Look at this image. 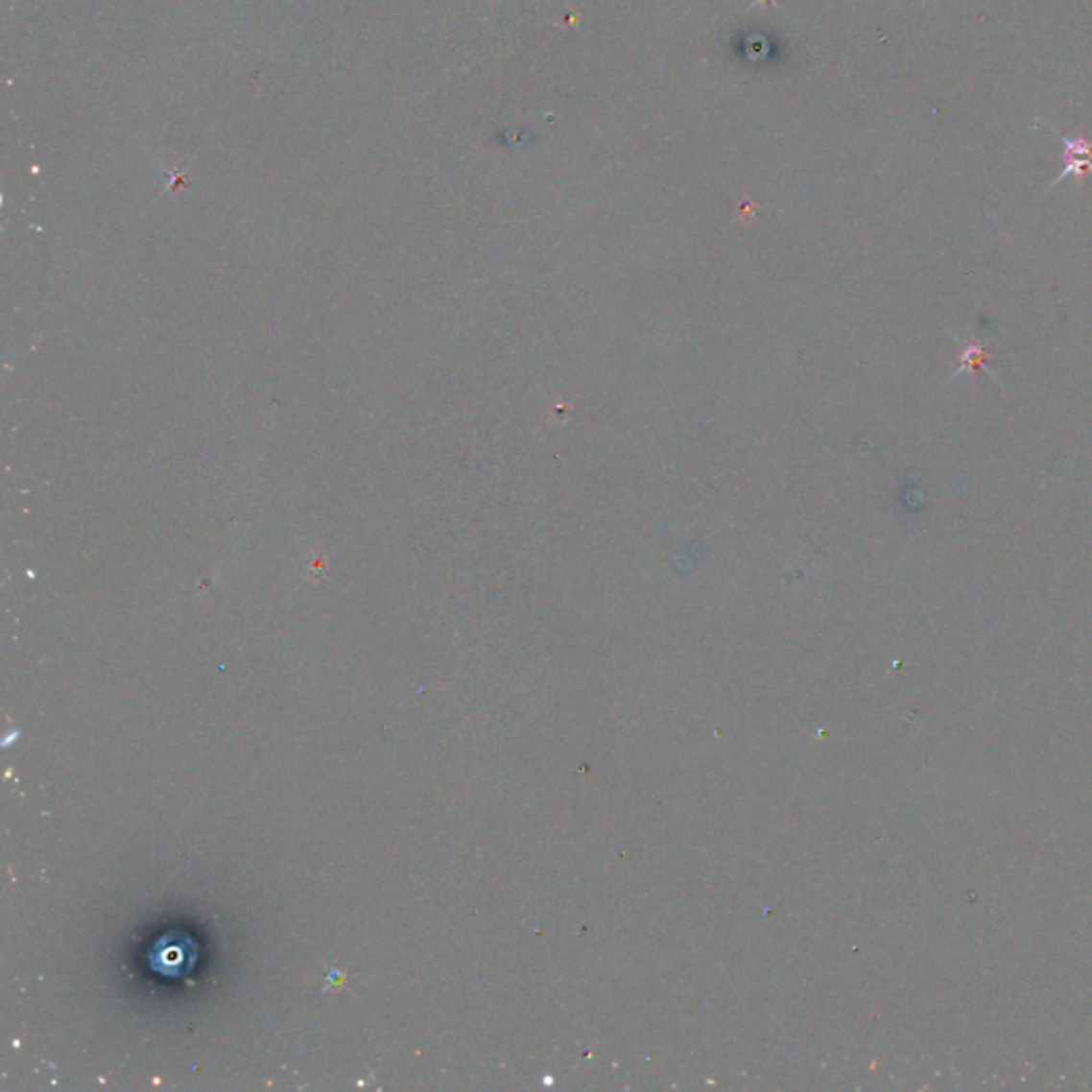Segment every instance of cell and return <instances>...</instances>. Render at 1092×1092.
<instances>
[{
    "instance_id": "1",
    "label": "cell",
    "mask_w": 1092,
    "mask_h": 1092,
    "mask_svg": "<svg viewBox=\"0 0 1092 1092\" xmlns=\"http://www.w3.org/2000/svg\"><path fill=\"white\" fill-rule=\"evenodd\" d=\"M1046 127L1056 135V139L1062 143V148H1065V167H1062V171L1048 186V190L1056 188L1060 181H1065L1067 178H1076L1078 184L1084 186L1086 176H1092V137H1086L1081 131L1069 137L1062 135V132L1056 127H1052V124H1046Z\"/></svg>"
},
{
    "instance_id": "2",
    "label": "cell",
    "mask_w": 1092,
    "mask_h": 1092,
    "mask_svg": "<svg viewBox=\"0 0 1092 1092\" xmlns=\"http://www.w3.org/2000/svg\"><path fill=\"white\" fill-rule=\"evenodd\" d=\"M954 340H956L958 346H961V354H958L954 373L950 378H947V385L954 382L958 376H962V373H971V376H975L977 369H985V373H988L994 382H999L1001 385L999 373L990 368H985V366H990V359H992L988 340H984V338H980V335H973V333L966 335V338H958V335H954Z\"/></svg>"
}]
</instances>
